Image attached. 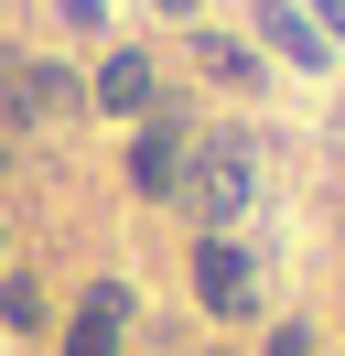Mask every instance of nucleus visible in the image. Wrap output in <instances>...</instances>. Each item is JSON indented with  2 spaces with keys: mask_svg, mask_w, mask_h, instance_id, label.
Masks as SVG:
<instances>
[{
  "mask_svg": "<svg viewBox=\"0 0 345 356\" xmlns=\"http://www.w3.org/2000/svg\"><path fill=\"white\" fill-rule=\"evenodd\" d=\"M76 108V76L65 65H33V54H0V119L33 130V119H65Z\"/></svg>",
  "mask_w": 345,
  "mask_h": 356,
  "instance_id": "f257e3e1",
  "label": "nucleus"
},
{
  "mask_svg": "<svg viewBox=\"0 0 345 356\" xmlns=\"http://www.w3.org/2000/svg\"><path fill=\"white\" fill-rule=\"evenodd\" d=\"M184 195H194L205 227H227L237 205H248V152H237V140H205V152L184 162Z\"/></svg>",
  "mask_w": 345,
  "mask_h": 356,
  "instance_id": "f03ea898",
  "label": "nucleus"
},
{
  "mask_svg": "<svg viewBox=\"0 0 345 356\" xmlns=\"http://www.w3.org/2000/svg\"><path fill=\"white\" fill-rule=\"evenodd\" d=\"M194 291H205V313H248L259 302L248 248H237V238H205V248H194Z\"/></svg>",
  "mask_w": 345,
  "mask_h": 356,
  "instance_id": "7ed1b4c3",
  "label": "nucleus"
},
{
  "mask_svg": "<svg viewBox=\"0 0 345 356\" xmlns=\"http://www.w3.org/2000/svg\"><path fill=\"white\" fill-rule=\"evenodd\" d=\"M129 184H141V195H184V130H172V119H151V130H141Z\"/></svg>",
  "mask_w": 345,
  "mask_h": 356,
  "instance_id": "20e7f679",
  "label": "nucleus"
},
{
  "mask_svg": "<svg viewBox=\"0 0 345 356\" xmlns=\"http://www.w3.org/2000/svg\"><path fill=\"white\" fill-rule=\"evenodd\" d=\"M119 324H129V291L97 281V291H86V313H76V334H65V356H119Z\"/></svg>",
  "mask_w": 345,
  "mask_h": 356,
  "instance_id": "39448f33",
  "label": "nucleus"
},
{
  "mask_svg": "<svg viewBox=\"0 0 345 356\" xmlns=\"http://www.w3.org/2000/svg\"><path fill=\"white\" fill-rule=\"evenodd\" d=\"M259 33H270V54H291V65H302V76H313V65H335V44H323V33H313V22H302L291 0H259Z\"/></svg>",
  "mask_w": 345,
  "mask_h": 356,
  "instance_id": "423d86ee",
  "label": "nucleus"
},
{
  "mask_svg": "<svg viewBox=\"0 0 345 356\" xmlns=\"http://www.w3.org/2000/svg\"><path fill=\"white\" fill-rule=\"evenodd\" d=\"M97 108H119V119H141V108H151V65H141V54H108V76H97Z\"/></svg>",
  "mask_w": 345,
  "mask_h": 356,
  "instance_id": "0eeeda50",
  "label": "nucleus"
},
{
  "mask_svg": "<svg viewBox=\"0 0 345 356\" xmlns=\"http://www.w3.org/2000/svg\"><path fill=\"white\" fill-rule=\"evenodd\" d=\"M0 324L33 334V324H43V291H33V281H0Z\"/></svg>",
  "mask_w": 345,
  "mask_h": 356,
  "instance_id": "6e6552de",
  "label": "nucleus"
},
{
  "mask_svg": "<svg viewBox=\"0 0 345 356\" xmlns=\"http://www.w3.org/2000/svg\"><path fill=\"white\" fill-rule=\"evenodd\" d=\"M205 65L227 76V87H248V76H259V65H248V44H227V33H205Z\"/></svg>",
  "mask_w": 345,
  "mask_h": 356,
  "instance_id": "1a4fd4ad",
  "label": "nucleus"
},
{
  "mask_svg": "<svg viewBox=\"0 0 345 356\" xmlns=\"http://www.w3.org/2000/svg\"><path fill=\"white\" fill-rule=\"evenodd\" d=\"M54 11H65L76 33H97V22H108V0H54Z\"/></svg>",
  "mask_w": 345,
  "mask_h": 356,
  "instance_id": "9d476101",
  "label": "nucleus"
},
{
  "mask_svg": "<svg viewBox=\"0 0 345 356\" xmlns=\"http://www.w3.org/2000/svg\"><path fill=\"white\" fill-rule=\"evenodd\" d=\"M270 356H313V334H302V324H280V334H270Z\"/></svg>",
  "mask_w": 345,
  "mask_h": 356,
  "instance_id": "9b49d317",
  "label": "nucleus"
},
{
  "mask_svg": "<svg viewBox=\"0 0 345 356\" xmlns=\"http://www.w3.org/2000/svg\"><path fill=\"white\" fill-rule=\"evenodd\" d=\"M313 33H323V44H345V0H323V22H313Z\"/></svg>",
  "mask_w": 345,
  "mask_h": 356,
  "instance_id": "f8f14e48",
  "label": "nucleus"
}]
</instances>
